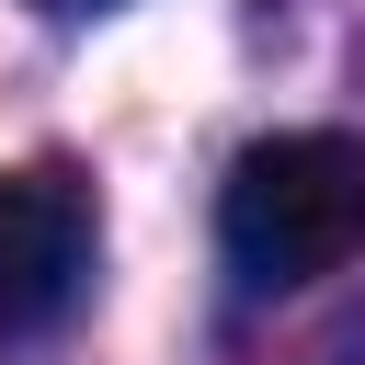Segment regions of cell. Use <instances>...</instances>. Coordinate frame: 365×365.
Returning <instances> with one entry per match:
<instances>
[{
    "label": "cell",
    "mask_w": 365,
    "mask_h": 365,
    "mask_svg": "<svg viewBox=\"0 0 365 365\" xmlns=\"http://www.w3.org/2000/svg\"><path fill=\"white\" fill-rule=\"evenodd\" d=\"M217 251L251 297H297L365 251V137L354 125H285L228 160Z\"/></svg>",
    "instance_id": "cell-1"
},
{
    "label": "cell",
    "mask_w": 365,
    "mask_h": 365,
    "mask_svg": "<svg viewBox=\"0 0 365 365\" xmlns=\"http://www.w3.org/2000/svg\"><path fill=\"white\" fill-rule=\"evenodd\" d=\"M91 182L34 160V171H0V342H34L46 319H68V297L91 285Z\"/></svg>",
    "instance_id": "cell-2"
},
{
    "label": "cell",
    "mask_w": 365,
    "mask_h": 365,
    "mask_svg": "<svg viewBox=\"0 0 365 365\" xmlns=\"http://www.w3.org/2000/svg\"><path fill=\"white\" fill-rule=\"evenodd\" d=\"M34 11H57V23H80V11H103V0H34Z\"/></svg>",
    "instance_id": "cell-3"
},
{
    "label": "cell",
    "mask_w": 365,
    "mask_h": 365,
    "mask_svg": "<svg viewBox=\"0 0 365 365\" xmlns=\"http://www.w3.org/2000/svg\"><path fill=\"white\" fill-rule=\"evenodd\" d=\"M354 365H365V354H354Z\"/></svg>",
    "instance_id": "cell-4"
}]
</instances>
